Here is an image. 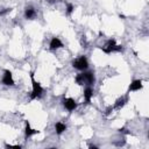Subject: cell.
Masks as SVG:
<instances>
[{"instance_id": "9c48e42d", "label": "cell", "mask_w": 149, "mask_h": 149, "mask_svg": "<svg viewBox=\"0 0 149 149\" xmlns=\"http://www.w3.org/2000/svg\"><path fill=\"white\" fill-rule=\"evenodd\" d=\"M50 49L51 50H56V49H60L63 47V42L58 39V37H52L51 41H50V44H49Z\"/></svg>"}, {"instance_id": "9a60e30c", "label": "cell", "mask_w": 149, "mask_h": 149, "mask_svg": "<svg viewBox=\"0 0 149 149\" xmlns=\"http://www.w3.org/2000/svg\"><path fill=\"white\" fill-rule=\"evenodd\" d=\"M72 12H73V6H72L71 4H68V5H66V14L70 15Z\"/></svg>"}, {"instance_id": "277c9868", "label": "cell", "mask_w": 149, "mask_h": 149, "mask_svg": "<svg viewBox=\"0 0 149 149\" xmlns=\"http://www.w3.org/2000/svg\"><path fill=\"white\" fill-rule=\"evenodd\" d=\"M1 83L5 86H14V79H13V74L9 70H4V76L1 79Z\"/></svg>"}, {"instance_id": "5bb4252c", "label": "cell", "mask_w": 149, "mask_h": 149, "mask_svg": "<svg viewBox=\"0 0 149 149\" xmlns=\"http://www.w3.org/2000/svg\"><path fill=\"white\" fill-rule=\"evenodd\" d=\"M74 81H76V83L78 85H84V76H83V72L82 73H78L76 78H74Z\"/></svg>"}, {"instance_id": "30bf717a", "label": "cell", "mask_w": 149, "mask_h": 149, "mask_svg": "<svg viewBox=\"0 0 149 149\" xmlns=\"http://www.w3.org/2000/svg\"><path fill=\"white\" fill-rule=\"evenodd\" d=\"M35 16H36V11L32 6H27L25 9V17L28 19V20H33Z\"/></svg>"}, {"instance_id": "ba28073f", "label": "cell", "mask_w": 149, "mask_h": 149, "mask_svg": "<svg viewBox=\"0 0 149 149\" xmlns=\"http://www.w3.org/2000/svg\"><path fill=\"white\" fill-rule=\"evenodd\" d=\"M142 87H143L142 81H141V79H135V81H133L132 83L129 84L128 92H130V91H140Z\"/></svg>"}, {"instance_id": "7a4b0ae2", "label": "cell", "mask_w": 149, "mask_h": 149, "mask_svg": "<svg viewBox=\"0 0 149 149\" xmlns=\"http://www.w3.org/2000/svg\"><path fill=\"white\" fill-rule=\"evenodd\" d=\"M72 66L77 70H81V71H85L87 68H89V62H87V58L86 56H81L79 58L74 60L72 62Z\"/></svg>"}, {"instance_id": "d6986e66", "label": "cell", "mask_w": 149, "mask_h": 149, "mask_svg": "<svg viewBox=\"0 0 149 149\" xmlns=\"http://www.w3.org/2000/svg\"><path fill=\"white\" fill-rule=\"evenodd\" d=\"M89 148H90V149H98V147H97V146H93V144H91Z\"/></svg>"}, {"instance_id": "8fae6325", "label": "cell", "mask_w": 149, "mask_h": 149, "mask_svg": "<svg viewBox=\"0 0 149 149\" xmlns=\"http://www.w3.org/2000/svg\"><path fill=\"white\" fill-rule=\"evenodd\" d=\"M55 129H56V134L61 135L62 133H64L66 130V125L63 122H56L55 123Z\"/></svg>"}, {"instance_id": "3957f363", "label": "cell", "mask_w": 149, "mask_h": 149, "mask_svg": "<svg viewBox=\"0 0 149 149\" xmlns=\"http://www.w3.org/2000/svg\"><path fill=\"white\" fill-rule=\"evenodd\" d=\"M62 104H63L64 108H65L66 111H69V112L74 111V109L77 108V106H78V104L76 103V100L72 99V98H64V99L62 100Z\"/></svg>"}, {"instance_id": "8992f818", "label": "cell", "mask_w": 149, "mask_h": 149, "mask_svg": "<svg viewBox=\"0 0 149 149\" xmlns=\"http://www.w3.org/2000/svg\"><path fill=\"white\" fill-rule=\"evenodd\" d=\"M83 76H84V84L91 86L95 84L96 79H95V74H93V72L91 71H84L83 72Z\"/></svg>"}, {"instance_id": "7c38bea8", "label": "cell", "mask_w": 149, "mask_h": 149, "mask_svg": "<svg viewBox=\"0 0 149 149\" xmlns=\"http://www.w3.org/2000/svg\"><path fill=\"white\" fill-rule=\"evenodd\" d=\"M93 96V89L91 86H87L85 90H84V99L86 103H90L91 101V98Z\"/></svg>"}, {"instance_id": "2e32d148", "label": "cell", "mask_w": 149, "mask_h": 149, "mask_svg": "<svg viewBox=\"0 0 149 149\" xmlns=\"http://www.w3.org/2000/svg\"><path fill=\"white\" fill-rule=\"evenodd\" d=\"M12 11V8H6V9H4V11H0V15H5L6 13H8V12H11Z\"/></svg>"}, {"instance_id": "4fadbf2b", "label": "cell", "mask_w": 149, "mask_h": 149, "mask_svg": "<svg viewBox=\"0 0 149 149\" xmlns=\"http://www.w3.org/2000/svg\"><path fill=\"white\" fill-rule=\"evenodd\" d=\"M126 103H127V98H125V97H121V98H119V99L115 101V104H114L113 108L120 109V108H122V107L126 105Z\"/></svg>"}, {"instance_id": "ffe728a7", "label": "cell", "mask_w": 149, "mask_h": 149, "mask_svg": "<svg viewBox=\"0 0 149 149\" xmlns=\"http://www.w3.org/2000/svg\"><path fill=\"white\" fill-rule=\"evenodd\" d=\"M48 1H49V3H54V1H55V0H48Z\"/></svg>"}, {"instance_id": "5b68a950", "label": "cell", "mask_w": 149, "mask_h": 149, "mask_svg": "<svg viewBox=\"0 0 149 149\" xmlns=\"http://www.w3.org/2000/svg\"><path fill=\"white\" fill-rule=\"evenodd\" d=\"M115 40L114 39H111L107 41V43L104 46V47H98L100 50H103L105 54H112L114 52V47H115Z\"/></svg>"}, {"instance_id": "6da1fadb", "label": "cell", "mask_w": 149, "mask_h": 149, "mask_svg": "<svg viewBox=\"0 0 149 149\" xmlns=\"http://www.w3.org/2000/svg\"><path fill=\"white\" fill-rule=\"evenodd\" d=\"M30 81H32V86H33V90L30 93V100H34V99L40 98L43 95V87L41 86V84L39 82L35 81L34 72H30Z\"/></svg>"}, {"instance_id": "52a82bcc", "label": "cell", "mask_w": 149, "mask_h": 149, "mask_svg": "<svg viewBox=\"0 0 149 149\" xmlns=\"http://www.w3.org/2000/svg\"><path fill=\"white\" fill-rule=\"evenodd\" d=\"M39 133H40V130L33 129V128L30 127L29 121H26V128H25V138H26V140H28V139H29V138H32L33 135H35V134H39Z\"/></svg>"}, {"instance_id": "ac0fdd59", "label": "cell", "mask_w": 149, "mask_h": 149, "mask_svg": "<svg viewBox=\"0 0 149 149\" xmlns=\"http://www.w3.org/2000/svg\"><path fill=\"white\" fill-rule=\"evenodd\" d=\"M113 109H114L113 107H112V106H109V107H108V108L106 109V115H108V114H109V113H111V112L113 111Z\"/></svg>"}, {"instance_id": "e0dca14e", "label": "cell", "mask_w": 149, "mask_h": 149, "mask_svg": "<svg viewBox=\"0 0 149 149\" xmlns=\"http://www.w3.org/2000/svg\"><path fill=\"white\" fill-rule=\"evenodd\" d=\"M6 148H15V149H21V146H12V144H6Z\"/></svg>"}]
</instances>
